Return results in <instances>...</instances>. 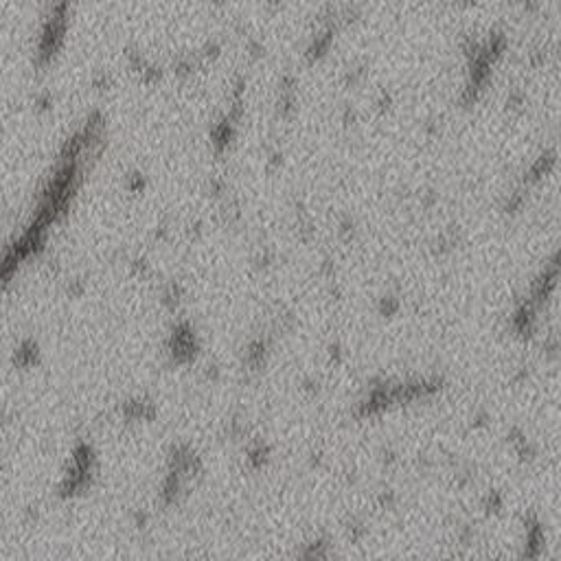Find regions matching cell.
<instances>
[{
    "instance_id": "3",
    "label": "cell",
    "mask_w": 561,
    "mask_h": 561,
    "mask_svg": "<svg viewBox=\"0 0 561 561\" xmlns=\"http://www.w3.org/2000/svg\"><path fill=\"white\" fill-rule=\"evenodd\" d=\"M180 296H182V289H180V285H176V283H171L169 287L165 289V305L169 307V309H176L178 305H180Z\"/></svg>"
},
{
    "instance_id": "2",
    "label": "cell",
    "mask_w": 561,
    "mask_h": 561,
    "mask_svg": "<svg viewBox=\"0 0 561 561\" xmlns=\"http://www.w3.org/2000/svg\"><path fill=\"white\" fill-rule=\"evenodd\" d=\"M248 461H250V465L252 467H263V463L268 461V447L266 445H255V447H250L248 450Z\"/></svg>"
},
{
    "instance_id": "1",
    "label": "cell",
    "mask_w": 561,
    "mask_h": 561,
    "mask_svg": "<svg viewBox=\"0 0 561 561\" xmlns=\"http://www.w3.org/2000/svg\"><path fill=\"white\" fill-rule=\"evenodd\" d=\"M35 360H37V344L33 340L22 342L18 353H15V362L20 366H31V364H35Z\"/></svg>"
},
{
    "instance_id": "5",
    "label": "cell",
    "mask_w": 561,
    "mask_h": 561,
    "mask_svg": "<svg viewBox=\"0 0 561 561\" xmlns=\"http://www.w3.org/2000/svg\"><path fill=\"white\" fill-rule=\"evenodd\" d=\"M206 377H209V379H217V366H209V371H206Z\"/></svg>"
},
{
    "instance_id": "4",
    "label": "cell",
    "mask_w": 561,
    "mask_h": 561,
    "mask_svg": "<svg viewBox=\"0 0 561 561\" xmlns=\"http://www.w3.org/2000/svg\"><path fill=\"white\" fill-rule=\"evenodd\" d=\"M83 291V285L81 283H77V280H72V283L68 285V294H72V296H79Z\"/></svg>"
}]
</instances>
